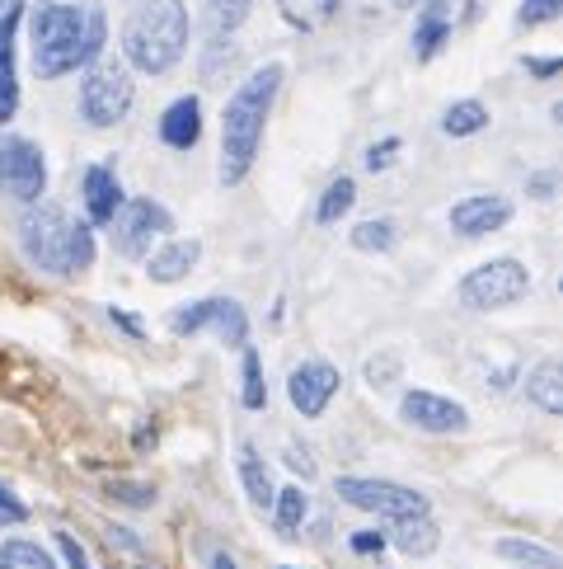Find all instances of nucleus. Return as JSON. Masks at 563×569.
I'll return each instance as SVG.
<instances>
[{
    "instance_id": "nucleus-1",
    "label": "nucleus",
    "mask_w": 563,
    "mask_h": 569,
    "mask_svg": "<svg viewBox=\"0 0 563 569\" xmlns=\"http://www.w3.org/2000/svg\"><path fill=\"white\" fill-rule=\"evenodd\" d=\"M29 38H33V71L43 81H57V75L75 67H90L104 52V10L43 0L29 14Z\"/></svg>"
},
{
    "instance_id": "nucleus-2",
    "label": "nucleus",
    "mask_w": 563,
    "mask_h": 569,
    "mask_svg": "<svg viewBox=\"0 0 563 569\" xmlns=\"http://www.w3.org/2000/svg\"><path fill=\"white\" fill-rule=\"evenodd\" d=\"M277 85H282V67L268 62L226 100V113H221V184H239L249 174Z\"/></svg>"
},
{
    "instance_id": "nucleus-3",
    "label": "nucleus",
    "mask_w": 563,
    "mask_h": 569,
    "mask_svg": "<svg viewBox=\"0 0 563 569\" xmlns=\"http://www.w3.org/2000/svg\"><path fill=\"white\" fill-rule=\"evenodd\" d=\"M123 52L136 71L165 75L188 52V6L184 0H146L123 24Z\"/></svg>"
},
{
    "instance_id": "nucleus-4",
    "label": "nucleus",
    "mask_w": 563,
    "mask_h": 569,
    "mask_svg": "<svg viewBox=\"0 0 563 569\" xmlns=\"http://www.w3.org/2000/svg\"><path fill=\"white\" fill-rule=\"evenodd\" d=\"M132 71L113 57H94L85 71V85H80V113H85L90 128H113L132 113Z\"/></svg>"
},
{
    "instance_id": "nucleus-5",
    "label": "nucleus",
    "mask_w": 563,
    "mask_h": 569,
    "mask_svg": "<svg viewBox=\"0 0 563 569\" xmlns=\"http://www.w3.org/2000/svg\"><path fill=\"white\" fill-rule=\"evenodd\" d=\"M19 241L24 254L48 268V273H71V217L52 203H29V212L19 217Z\"/></svg>"
},
{
    "instance_id": "nucleus-6",
    "label": "nucleus",
    "mask_w": 563,
    "mask_h": 569,
    "mask_svg": "<svg viewBox=\"0 0 563 569\" xmlns=\"http://www.w3.org/2000/svg\"><path fill=\"white\" fill-rule=\"evenodd\" d=\"M531 292V273L521 260H489L460 278V302L470 311H502Z\"/></svg>"
},
{
    "instance_id": "nucleus-7",
    "label": "nucleus",
    "mask_w": 563,
    "mask_h": 569,
    "mask_svg": "<svg viewBox=\"0 0 563 569\" xmlns=\"http://www.w3.org/2000/svg\"><path fill=\"white\" fill-rule=\"evenodd\" d=\"M338 499L361 508V514H376V518H422L428 514V499L418 495L409 485H395V480H357V476H344L338 480Z\"/></svg>"
},
{
    "instance_id": "nucleus-8",
    "label": "nucleus",
    "mask_w": 563,
    "mask_h": 569,
    "mask_svg": "<svg viewBox=\"0 0 563 569\" xmlns=\"http://www.w3.org/2000/svg\"><path fill=\"white\" fill-rule=\"evenodd\" d=\"M0 189L19 203H38L48 189V165H43V151H38L29 136H14V132H0Z\"/></svg>"
},
{
    "instance_id": "nucleus-9",
    "label": "nucleus",
    "mask_w": 563,
    "mask_h": 569,
    "mask_svg": "<svg viewBox=\"0 0 563 569\" xmlns=\"http://www.w3.org/2000/svg\"><path fill=\"white\" fill-rule=\"evenodd\" d=\"M207 325L231 348L249 344V316H245V306L231 302V297H207V302H193L184 311H174V335H197V329H207Z\"/></svg>"
},
{
    "instance_id": "nucleus-10",
    "label": "nucleus",
    "mask_w": 563,
    "mask_h": 569,
    "mask_svg": "<svg viewBox=\"0 0 563 569\" xmlns=\"http://www.w3.org/2000/svg\"><path fill=\"white\" fill-rule=\"evenodd\" d=\"M113 222H117V254L123 260H146L155 235H165L174 226L170 207H160L155 199H127Z\"/></svg>"
},
{
    "instance_id": "nucleus-11",
    "label": "nucleus",
    "mask_w": 563,
    "mask_h": 569,
    "mask_svg": "<svg viewBox=\"0 0 563 569\" xmlns=\"http://www.w3.org/2000/svg\"><path fill=\"white\" fill-rule=\"evenodd\" d=\"M399 415H405V424L422 428V434H460V428H470L465 405L437 396V390H422V386L405 390V400H399Z\"/></svg>"
},
{
    "instance_id": "nucleus-12",
    "label": "nucleus",
    "mask_w": 563,
    "mask_h": 569,
    "mask_svg": "<svg viewBox=\"0 0 563 569\" xmlns=\"http://www.w3.org/2000/svg\"><path fill=\"white\" fill-rule=\"evenodd\" d=\"M338 386H344V377H338L334 363H300L287 377L291 409L296 415H306V419H319L329 409V400L338 396Z\"/></svg>"
},
{
    "instance_id": "nucleus-13",
    "label": "nucleus",
    "mask_w": 563,
    "mask_h": 569,
    "mask_svg": "<svg viewBox=\"0 0 563 569\" xmlns=\"http://www.w3.org/2000/svg\"><path fill=\"white\" fill-rule=\"evenodd\" d=\"M512 222V203L498 199V193H474V199H460L451 207V231L455 235H489Z\"/></svg>"
},
{
    "instance_id": "nucleus-14",
    "label": "nucleus",
    "mask_w": 563,
    "mask_h": 569,
    "mask_svg": "<svg viewBox=\"0 0 563 569\" xmlns=\"http://www.w3.org/2000/svg\"><path fill=\"white\" fill-rule=\"evenodd\" d=\"M24 19V6H6L0 10V128L14 118L19 109V81H14V29Z\"/></svg>"
},
{
    "instance_id": "nucleus-15",
    "label": "nucleus",
    "mask_w": 563,
    "mask_h": 569,
    "mask_svg": "<svg viewBox=\"0 0 563 569\" xmlns=\"http://www.w3.org/2000/svg\"><path fill=\"white\" fill-rule=\"evenodd\" d=\"M123 184L109 165H90L85 170V207H90V222L94 226H113V217L123 212Z\"/></svg>"
},
{
    "instance_id": "nucleus-16",
    "label": "nucleus",
    "mask_w": 563,
    "mask_h": 569,
    "mask_svg": "<svg viewBox=\"0 0 563 569\" xmlns=\"http://www.w3.org/2000/svg\"><path fill=\"white\" fill-rule=\"evenodd\" d=\"M197 136H203V104L193 94H178V100L160 113V142L174 151H188Z\"/></svg>"
},
{
    "instance_id": "nucleus-17",
    "label": "nucleus",
    "mask_w": 563,
    "mask_h": 569,
    "mask_svg": "<svg viewBox=\"0 0 563 569\" xmlns=\"http://www.w3.org/2000/svg\"><path fill=\"white\" fill-rule=\"evenodd\" d=\"M197 260H203V245L197 241H165L160 250L146 254V273L155 283H178V278H188Z\"/></svg>"
},
{
    "instance_id": "nucleus-18",
    "label": "nucleus",
    "mask_w": 563,
    "mask_h": 569,
    "mask_svg": "<svg viewBox=\"0 0 563 569\" xmlns=\"http://www.w3.org/2000/svg\"><path fill=\"white\" fill-rule=\"evenodd\" d=\"M447 38H451V6L447 0H428V10L418 14V29H413V52L422 62H432Z\"/></svg>"
},
{
    "instance_id": "nucleus-19",
    "label": "nucleus",
    "mask_w": 563,
    "mask_h": 569,
    "mask_svg": "<svg viewBox=\"0 0 563 569\" xmlns=\"http://www.w3.org/2000/svg\"><path fill=\"white\" fill-rule=\"evenodd\" d=\"M526 400H535L545 415H563V367H559V358H545L526 377Z\"/></svg>"
},
{
    "instance_id": "nucleus-20",
    "label": "nucleus",
    "mask_w": 563,
    "mask_h": 569,
    "mask_svg": "<svg viewBox=\"0 0 563 569\" xmlns=\"http://www.w3.org/2000/svg\"><path fill=\"white\" fill-rule=\"evenodd\" d=\"M437 541H441V532H437V522L422 514V518H399L395 522V546L405 556H432L437 551Z\"/></svg>"
},
{
    "instance_id": "nucleus-21",
    "label": "nucleus",
    "mask_w": 563,
    "mask_h": 569,
    "mask_svg": "<svg viewBox=\"0 0 563 569\" xmlns=\"http://www.w3.org/2000/svg\"><path fill=\"white\" fill-rule=\"evenodd\" d=\"M338 6L344 0H277V10H282V19H287L291 29H325L329 19L338 14Z\"/></svg>"
},
{
    "instance_id": "nucleus-22",
    "label": "nucleus",
    "mask_w": 563,
    "mask_h": 569,
    "mask_svg": "<svg viewBox=\"0 0 563 569\" xmlns=\"http://www.w3.org/2000/svg\"><path fill=\"white\" fill-rule=\"evenodd\" d=\"M239 480H245V495H249V504H258V508H273V480H268V466H264V457L254 453V447H239Z\"/></svg>"
},
{
    "instance_id": "nucleus-23",
    "label": "nucleus",
    "mask_w": 563,
    "mask_h": 569,
    "mask_svg": "<svg viewBox=\"0 0 563 569\" xmlns=\"http://www.w3.org/2000/svg\"><path fill=\"white\" fill-rule=\"evenodd\" d=\"M484 128H489V109L479 100H460V104H451L447 113H441V132L447 136H474Z\"/></svg>"
},
{
    "instance_id": "nucleus-24",
    "label": "nucleus",
    "mask_w": 563,
    "mask_h": 569,
    "mask_svg": "<svg viewBox=\"0 0 563 569\" xmlns=\"http://www.w3.org/2000/svg\"><path fill=\"white\" fill-rule=\"evenodd\" d=\"M0 569H57V565L38 541L10 537V541H0Z\"/></svg>"
},
{
    "instance_id": "nucleus-25",
    "label": "nucleus",
    "mask_w": 563,
    "mask_h": 569,
    "mask_svg": "<svg viewBox=\"0 0 563 569\" xmlns=\"http://www.w3.org/2000/svg\"><path fill=\"white\" fill-rule=\"evenodd\" d=\"M352 199H357V184L348 180V174H338V180L325 189V199H319V207H315V222H319V226H334V222L352 207Z\"/></svg>"
},
{
    "instance_id": "nucleus-26",
    "label": "nucleus",
    "mask_w": 563,
    "mask_h": 569,
    "mask_svg": "<svg viewBox=\"0 0 563 569\" xmlns=\"http://www.w3.org/2000/svg\"><path fill=\"white\" fill-rule=\"evenodd\" d=\"M498 556L502 560H516V565H535V569H563V560L554 551H545V546H535V541H521V537H502L498 541Z\"/></svg>"
},
{
    "instance_id": "nucleus-27",
    "label": "nucleus",
    "mask_w": 563,
    "mask_h": 569,
    "mask_svg": "<svg viewBox=\"0 0 563 569\" xmlns=\"http://www.w3.org/2000/svg\"><path fill=\"white\" fill-rule=\"evenodd\" d=\"M273 514H277V532H300V522L310 514V499L291 485V489H282V495H273Z\"/></svg>"
},
{
    "instance_id": "nucleus-28",
    "label": "nucleus",
    "mask_w": 563,
    "mask_h": 569,
    "mask_svg": "<svg viewBox=\"0 0 563 569\" xmlns=\"http://www.w3.org/2000/svg\"><path fill=\"white\" fill-rule=\"evenodd\" d=\"M239 353H245V358H239V363H245V390H239V400H245V409H264L268 405V386H264V363H258V353L245 344V348H239Z\"/></svg>"
},
{
    "instance_id": "nucleus-29",
    "label": "nucleus",
    "mask_w": 563,
    "mask_h": 569,
    "mask_svg": "<svg viewBox=\"0 0 563 569\" xmlns=\"http://www.w3.org/2000/svg\"><path fill=\"white\" fill-rule=\"evenodd\" d=\"M352 245L361 254H386V250H395V226L390 222H361L352 231Z\"/></svg>"
},
{
    "instance_id": "nucleus-30",
    "label": "nucleus",
    "mask_w": 563,
    "mask_h": 569,
    "mask_svg": "<svg viewBox=\"0 0 563 569\" xmlns=\"http://www.w3.org/2000/svg\"><path fill=\"white\" fill-rule=\"evenodd\" d=\"M254 0H207V14H212V29L216 33H231L245 24V14H249Z\"/></svg>"
},
{
    "instance_id": "nucleus-31",
    "label": "nucleus",
    "mask_w": 563,
    "mask_h": 569,
    "mask_svg": "<svg viewBox=\"0 0 563 569\" xmlns=\"http://www.w3.org/2000/svg\"><path fill=\"white\" fill-rule=\"evenodd\" d=\"M94 264V235L85 222H71V273H85Z\"/></svg>"
},
{
    "instance_id": "nucleus-32",
    "label": "nucleus",
    "mask_w": 563,
    "mask_h": 569,
    "mask_svg": "<svg viewBox=\"0 0 563 569\" xmlns=\"http://www.w3.org/2000/svg\"><path fill=\"white\" fill-rule=\"evenodd\" d=\"M109 495H113V499H123V504H132V508H151V504H155V489H151V485L113 480V485H109Z\"/></svg>"
},
{
    "instance_id": "nucleus-33",
    "label": "nucleus",
    "mask_w": 563,
    "mask_h": 569,
    "mask_svg": "<svg viewBox=\"0 0 563 569\" xmlns=\"http://www.w3.org/2000/svg\"><path fill=\"white\" fill-rule=\"evenodd\" d=\"M563 10V0H521V24H550V19Z\"/></svg>"
},
{
    "instance_id": "nucleus-34",
    "label": "nucleus",
    "mask_w": 563,
    "mask_h": 569,
    "mask_svg": "<svg viewBox=\"0 0 563 569\" xmlns=\"http://www.w3.org/2000/svg\"><path fill=\"white\" fill-rule=\"evenodd\" d=\"M395 155H399V136H386L380 146H371V151H367V170H371V174H376V170H390Z\"/></svg>"
},
{
    "instance_id": "nucleus-35",
    "label": "nucleus",
    "mask_w": 563,
    "mask_h": 569,
    "mask_svg": "<svg viewBox=\"0 0 563 569\" xmlns=\"http://www.w3.org/2000/svg\"><path fill=\"white\" fill-rule=\"evenodd\" d=\"M57 546H62V556H66V565H71V569H90L85 546H80L75 537H66V532H62V537H57Z\"/></svg>"
},
{
    "instance_id": "nucleus-36",
    "label": "nucleus",
    "mask_w": 563,
    "mask_h": 569,
    "mask_svg": "<svg viewBox=\"0 0 563 569\" xmlns=\"http://www.w3.org/2000/svg\"><path fill=\"white\" fill-rule=\"evenodd\" d=\"M0 518H6V522H24L29 518V504H19L6 485H0Z\"/></svg>"
},
{
    "instance_id": "nucleus-37",
    "label": "nucleus",
    "mask_w": 563,
    "mask_h": 569,
    "mask_svg": "<svg viewBox=\"0 0 563 569\" xmlns=\"http://www.w3.org/2000/svg\"><path fill=\"white\" fill-rule=\"evenodd\" d=\"M352 551L357 556H380L386 551V537L380 532H352Z\"/></svg>"
},
{
    "instance_id": "nucleus-38",
    "label": "nucleus",
    "mask_w": 563,
    "mask_h": 569,
    "mask_svg": "<svg viewBox=\"0 0 563 569\" xmlns=\"http://www.w3.org/2000/svg\"><path fill=\"white\" fill-rule=\"evenodd\" d=\"M395 372H399V363H395V358H386V363H376V358H371V363H367V382H371V386H386V382L395 377Z\"/></svg>"
},
{
    "instance_id": "nucleus-39",
    "label": "nucleus",
    "mask_w": 563,
    "mask_h": 569,
    "mask_svg": "<svg viewBox=\"0 0 563 569\" xmlns=\"http://www.w3.org/2000/svg\"><path fill=\"white\" fill-rule=\"evenodd\" d=\"M287 461H291V470H296V476H315V461H310V453H306V447H287Z\"/></svg>"
},
{
    "instance_id": "nucleus-40",
    "label": "nucleus",
    "mask_w": 563,
    "mask_h": 569,
    "mask_svg": "<svg viewBox=\"0 0 563 569\" xmlns=\"http://www.w3.org/2000/svg\"><path fill=\"white\" fill-rule=\"evenodd\" d=\"M526 67H531V75H540V81H550V75H559L563 62H559V57H531Z\"/></svg>"
},
{
    "instance_id": "nucleus-41",
    "label": "nucleus",
    "mask_w": 563,
    "mask_h": 569,
    "mask_svg": "<svg viewBox=\"0 0 563 569\" xmlns=\"http://www.w3.org/2000/svg\"><path fill=\"white\" fill-rule=\"evenodd\" d=\"M535 199H554V174L550 170H540V174H531V184H526Z\"/></svg>"
},
{
    "instance_id": "nucleus-42",
    "label": "nucleus",
    "mask_w": 563,
    "mask_h": 569,
    "mask_svg": "<svg viewBox=\"0 0 563 569\" xmlns=\"http://www.w3.org/2000/svg\"><path fill=\"white\" fill-rule=\"evenodd\" d=\"M109 316H113L117 325H123V329H127V335H136V339H141V335H146V329H141V325L132 321V311H109Z\"/></svg>"
},
{
    "instance_id": "nucleus-43",
    "label": "nucleus",
    "mask_w": 563,
    "mask_h": 569,
    "mask_svg": "<svg viewBox=\"0 0 563 569\" xmlns=\"http://www.w3.org/2000/svg\"><path fill=\"white\" fill-rule=\"evenodd\" d=\"M109 537H113L117 546H136V537H132V532H123V527H113V532H109Z\"/></svg>"
},
{
    "instance_id": "nucleus-44",
    "label": "nucleus",
    "mask_w": 563,
    "mask_h": 569,
    "mask_svg": "<svg viewBox=\"0 0 563 569\" xmlns=\"http://www.w3.org/2000/svg\"><path fill=\"white\" fill-rule=\"evenodd\" d=\"M212 569H235V560L231 556H212Z\"/></svg>"
},
{
    "instance_id": "nucleus-45",
    "label": "nucleus",
    "mask_w": 563,
    "mask_h": 569,
    "mask_svg": "<svg viewBox=\"0 0 563 569\" xmlns=\"http://www.w3.org/2000/svg\"><path fill=\"white\" fill-rule=\"evenodd\" d=\"M287 569H291V565H287Z\"/></svg>"
}]
</instances>
